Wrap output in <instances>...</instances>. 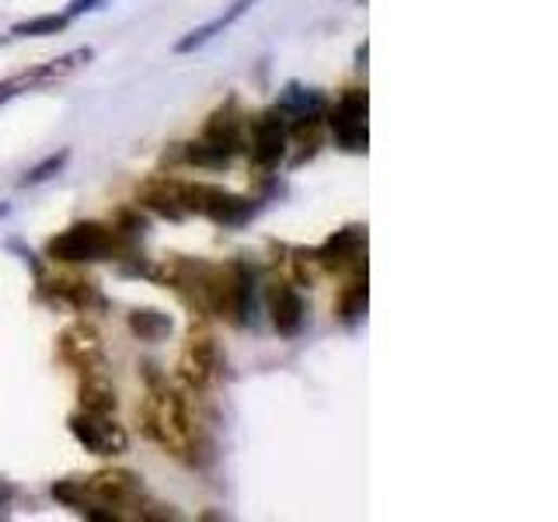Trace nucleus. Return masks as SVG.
Returning a JSON list of instances; mask_svg holds the SVG:
<instances>
[{"label": "nucleus", "mask_w": 558, "mask_h": 522, "mask_svg": "<svg viewBox=\"0 0 558 522\" xmlns=\"http://www.w3.org/2000/svg\"><path fill=\"white\" fill-rule=\"evenodd\" d=\"M164 282L175 293H182L192 307H200L203 314L227 317L234 324H249V317L255 310V276L244 262L224 268V265L175 258L164 265Z\"/></svg>", "instance_id": "obj_1"}, {"label": "nucleus", "mask_w": 558, "mask_h": 522, "mask_svg": "<svg viewBox=\"0 0 558 522\" xmlns=\"http://www.w3.org/2000/svg\"><path fill=\"white\" fill-rule=\"evenodd\" d=\"M143 432L147 440H154L168 457L186 460L195 449V429L182 394H175L168 383H161L157 377H151V394L143 400Z\"/></svg>", "instance_id": "obj_2"}, {"label": "nucleus", "mask_w": 558, "mask_h": 522, "mask_svg": "<svg viewBox=\"0 0 558 522\" xmlns=\"http://www.w3.org/2000/svg\"><path fill=\"white\" fill-rule=\"evenodd\" d=\"M129 251L134 238L123 227L105 224H74L46 244V255L53 262H116L129 258Z\"/></svg>", "instance_id": "obj_3"}, {"label": "nucleus", "mask_w": 558, "mask_h": 522, "mask_svg": "<svg viewBox=\"0 0 558 522\" xmlns=\"http://www.w3.org/2000/svg\"><path fill=\"white\" fill-rule=\"evenodd\" d=\"M85 487V495L102 505V509L112 515V519H126L134 509V519H147V501H143V484L126 474V470H102V474H91L88 481H77Z\"/></svg>", "instance_id": "obj_4"}, {"label": "nucleus", "mask_w": 558, "mask_h": 522, "mask_svg": "<svg viewBox=\"0 0 558 522\" xmlns=\"http://www.w3.org/2000/svg\"><path fill=\"white\" fill-rule=\"evenodd\" d=\"M178 189H182V202L189 213H200L217 227H241V224H249L255 213L252 199L224 192L217 184H178Z\"/></svg>", "instance_id": "obj_5"}, {"label": "nucleus", "mask_w": 558, "mask_h": 522, "mask_svg": "<svg viewBox=\"0 0 558 522\" xmlns=\"http://www.w3.org/2000/svg\"><path fill=\"white\" fill-rule=\"evenodd\" d=\"M91 60H94V49L85 46V49H74V53H63V56L49 60V63L31 66V71H22V74H14L8 80H0V105H8V101H14L25 91H39V88H49V84L67 80L71 74H77L80 66H88Z\"/></svg>", "instance_id": "obj_6"}, {"label": "nucleus", "mask_w": 558, "mask_h": 522, "mask_svg": "<svg viewBox=\"0 0 558 522\" xmlns=\"http://www.w3.org/2000/svg\"><path fill=\"white\" fill-rule=\"evenodd\" d=\"M367 112H370V98L364 88H353L342 94L332 112H328V126H332L335 143L346 150V154H367L370 132H367Z\"/></svg>", "instance_id": "obj_7"}, {"label": "nucleus", "mask_w": 558, "mask_h": 522, "mask_svg": "<svg viewBox=\"0 0 558 522\" xmlns=\"http://www.w3.org/2000/svg\"><path fill=\"white\" fill-rule=\"evenodd\" d=\"M74 440L94 457H123L129 449V435L116 422V415H94V411H77L71 418Z\"/></svg>", "instance_id": "obj_8"}, {"label": "nucleus", "mask_w": 558, "mask_h": 522, "mask_svg": "<svg viewBox=\"0 0 558 522\" xmlns=\"http://www.w3.org/2000/svg\"><path fill=\"white\" fill-rule=\"evenodd\" d=\"M56 352L80 377H98L105 369V345L91 324H71L56 339Z\"/></svg>", "instance_id": "obj_9"}, {"label": "nucleus", "mask_w": 558, "mask_h": 522, "mask_svg": "<svg viewBox=\"0 0 558 522\" xmlns=\"http://www.w3.org/2000/svg\"><path fill=\"white\" fill-rule=\"evenodd\" d=\"M244 129H249V119H244V112L231 101V105H224V109H217L210 115L200 143L210 147L213 154L231 161L234 154H241V150H244Z\"/></svg>", "instance_id": "obj_10"}, {"label": "nucleus", "mask_w": 558, "mask_h": 522, "mask_svg": "<svg viewBox=\"0 0 558 522\" xmlns=\"http://www.w3.org/2000/svg\"><path fill=\"white\" fill-rule=\"evenodd\" d=\"M220 348L217 342L210 339V334H195L192 331V339L186 342V352H182V362H178V369H182V380L189 386H195V391H203V386L210 383H217L220 377Z\"/></svg>", "instance_id": "obj_11"}, {"label": "nucleus", "mask_w": 558, "mask_h": 522, "mask_svg": "<svg viewBox=\"0 0 558 522\" xmlns=\"http://www.w3.org/2000/svg\"><path fill=\"white\" fill-rule=\"evenodd\" d=\"M287 143H290V129L279 109L262 112L252 129V161L255 167H276L287 157Z\"/></svg>", "instance_id": "obj_12"}, {"label": "nucleus", "mask_w": 558, "mask_h": 522, "mask_svg": "<svg viewBox=\"0 0 558 522\" xmlns=\"http://www.w3.org/2000/svg\"><path fill=\"white\" fill-rule=\"evenodd\" d=\"M367 255V227H346V230H335L315 255L318 268H350L359 265Z\"/></svg>", "instance_id": "obj_13"}, {"label": "nucleus", "mask_w": 558, "mask_h": 522, "mask_svg": "<svg viewBox=\"0 0 558 522\" xmlns=\"http://www.w3.org/2000/svg\"><path fill=\"white\" fill-rule=\"evenodd\" d=\"M307 321V303L301 290H293L290 282H279L272 290V324L283 339H297Z\"/></svg>", "instance_id": "obj_14"}, {"label": "nucleus", "mask_w": 558, "mask_h": 522, "mask_svg": "<svg viewBox=\"0 0 558 522\" xmlns=\"http://www.w3.org/2000/svg\"><path fill=\"white\" fill-rule=\"evenodd\" d=\"M252 4H255V0H234V4L227 8V11L220 14V18H213V22H206V25H200V28H192L186 39H178V42H175V53H195V49H203L206 42L217 39L220 31L231 28Z\"/></svg>", "instance_id": "obj_15"}, {"label": "nucleus", "mask_w": 558, "mask_h": 522, "mask_svg": "<svg viewBox=\"0 0 558 522\" xmlns=\"http://www.w3.org/2000/svg\"><path fill=\"white\" fill-rule=\"evenodd\" d=\"M140 202H143L147 209L168 216V220H186V216H189L186 202H182V189H178L175 181H154V184H147V189L140 192Z\"/></svg>", "instance_id": "obj_16"}, {"label": "nucleus", "mask_w": 558, "mask_h": 522, "mask_svg": "<svg viewBox=\"0 0 558 522\" xmlns=\"http://www.w3.org/2000/svg\"><path fill=\"white\" fill-rule=\"evenodd\" d=\"M42 293L53 300V303H63V307H74V310H88V307H98V293L94 285L85 282V279H56V282H46Z\"/></svg>", "instance_id": "obj_17"}, {"label": "nucleus", "mask_w": 558, "mask_h": 522, "mask_svg": "<svg viewBox=\"0 0 558 522\" xmlns=\"http://www.w3.org/2000/svg\"><path fill=\"white\" fill-rule=\"evenodd\" d=\"M80 408L94 411V415H116V408H119L116 386H109L102 373L85 377V383H80Z\"/></svg>", "instance_id": "obj_18"}, {"label": "nucleus", "mask_w": 558, "mask_h": 522, "mask_svg": "<svg viewBox=\"0 0 558 522\" xmlns=\"http://www.w3.org/2000/svg\"><path fill=\"white\" fill-rule=\"evenodd\" d=\"M276 109L283 115H293V119H310V115L325 112V98L318 91H304V88H297V84H290Z\"/></svg>", "instance_id": "obj_19"}, {"label": "nucleus", "mask_w": 558, "mask_h": 522, "mask_svg": "<svg viewBox=\"0 0 558 522\" xmlns=\"http://www.w3.org/2000/svg\"><path fill=\"white\" fill-rule=\"evenodd\" d=\"M367 303H370V290H367V272L364 276H356L353 282L342 285V293H339V317L346 324L359 321V317L367 314Z\"/></svg>", "instance_id": "obj_20"}, {"label": "nucleus", "mask_w": 558, "mask_h": 522, "mask_svg": "<svg viewBox=\"0 0 558 522\" xmlns=\"http://www.w3.org/2000/svg\"><path fill=\"white\" fill-rule=\"evenodd\" d=\"M129 331L143 342H161L172 334V317L161 310H134L129 314Z\"/></svg>", "instance_id": "obj_21"}, {"label": "nucleus", "mask_w": 558, "mask_h": 522, "mask_svg": "<svg viewBox=\"0 0 558 522\" xmlns=\"http://www.w3.org/2000/svg\"><path fill=\"white\" fill-rule=\"evenodd\" d=\"M71 18L67 14H39V18H28V22H18L11 28V39H39V36H60V31H67Z\"/></svg>", "instance_id": "obj_22"}, {"label": "nucleus", "mask_w": 558, "mask_h": 522, "mask_svg": "<svg viewBox=\"0 0 558 522\" xmlns=\"http://www.w3.org/2000/svg\"><path fill=\"white\" fill-rule=\"evenodd\" d=\"M67 161H71V150H60V154H53V157H46L42 164H36L31 167V171L22 178V184L28 189V184H42V181H49V178H56L63 167H67Z\"/></svg>", "instance_id": "obj_23"}, {"label": "nucleus", "mask_w": 558, "mask_h": 522, "mask_svg": "<svg viewBox=\"0 0 558 522\" xmlns=\"http://www.w3.org/2000/svg\"><path fill=\"white\" fill-rule=\"evenodd\" d=\"M105 4H109V0H71V4H67V11H63V14H67V18L74 22V18H80V14L102 11Z\"/></svg>", "instance_id": "obj_24"}, {"label": "nucleus", "mask_w": 558, "mask_h": 522, "mask_svg": "<svg viewBox=\"0 0 558 522\" xmlns=\"http://www.w3.org/2000/svg\"><path fill=\"white\" fill-rule=\"evenodd\" d=\"M0 495H4V492H0Z\"/></svg>", "instance_id": "obj_25"}]
</instances>
